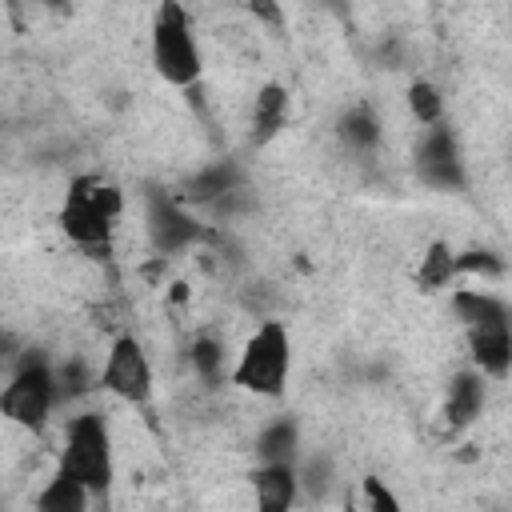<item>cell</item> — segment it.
Segmentation results:
<instances>
[{
  "mask_svg": "<svg viewBox=\"0 0 512 512\" xmlns=\"http://www.w3.org/2000/svg\"><path fill=\"white\" fill-rule=\"evenodd\" d=\"M120 192L96 176H80L72 188H68V200L60 208V228L72 244L88 248V252H108V240H112V224L120 216Z\"/></svg>",
  "mask_w": 512,
  "mask_h": 512,
  "instance_id": "cell-1",
  "label": "cell"
},
{
  "mask_svg": "<svg viewBox=\"0 0 512 512\" xmlns=\"http://www.w3.org/2000/svg\"><path fill=\"white\" fill-rule=\"evenodd\" d=\"M152 68L176 84V88H192L200 80V44L192 32V20L184 12L180 0H160L156 20H152Z\"/></svg>",
  "mask_w": 512,
  "mask_h": 512,
  "instance_id": "cell-2",
  "label": "cell"
},
{
  "mask_svg": "<svg viewBox=\"0 0 512 512\" xmlns=\"http://www.w3.org/2000/svg\"><path fill=\"white\" fill-rule=\"evenodd\" d=\"M288 372H292L288 332L280 320H264L248 336V344L232 368V384H240L244 392H256V396H280L288 384Z\"/></svg>",
  "mask_w": 512,
  "mask_h": 512,
  "instance_id": "cell-3",
  "label": "cell"
},
{
  "mask_svg": "<svg viewBox=\"0 0 512 512\" xmlns=\"http://www.w3.org/2000/svg\"><path fill=\"white\" fill-rule=\"evenodd\" d=\"M56 472L80 480L92 496L108 492V484H112V440H108L104 416L80 412V416L68 420L64 452H60V468Z\"/></svg>",
  "mask_w": 512,
  "mask_h": 512,
  "instance_id": "cell-4",
  "label": "cell"
},
{
  "mask_svg": "<svg viewBox=\"0 0 512 512\" xmlns=\"http://www.w3.org/2000/svg\"><path fill=\"white\" fill-rule=\"evenodd\" d=\"M60 400V388H56V372L44 364V356H24L12 372V380L4 384L0 392V412L28 428V432H40L52 416V404Z\"/></svg>",
  "mask_w": 512,
  "mask_h": 512,
  "instance_id": "cell-5",
  "label": "cell"
},
{
  "mask_svg": "<svg viewBox=\"0 0 512 512\" xmlns=\"http://www.w3.org/2000/svg\"><path fill=\"white\" fill-rule=\"evenodd\" d=\"M104 392H112L124 404H144L152 396V368L136 336H116L108 348V360L100 368Z\"/></svg>",
  "mask_w": 512,
  "mask_h": 512,
  "instance_id": "cell-6",
  "label": "cell"
},
{
  "mask_svg": "<svg viewBox=\"0 0 512 512\" xmlns=\"http://www.w3.org/2000/svg\"><path fill=\"white\" fill-rule=\"evenodd\" d=\"M416 172L432 188H460L464 184L460 148L444 124H428V136L420 140V152H416Z\"/></svg>",
  "mask_w": 512,
  "mask_h": 512,
  "instance_id": "cell-7",
  "label": "cell"
},
{
  "mask_svg": "<svg viewBox=\"0 0 512 512\" xmlns=\"http://www.w3.org/2000/svg\"><path fill=\"white\" fill-rule=\"evenodd\" d=\"M468 352L472 364L488 376H504L512 368V316L468 324Z\"/></svg>",
  "mask_w": 512,
  "mask_h": 512,
  "instance_id": "cell-8",
  "label": "cell"
},
{
  "mask_svg": "<svg viewBox=\"0 0 512 512\" xmlns=\"http://www.w3.org/2000/svg\"><path fill=\"white\" fill-rule=\"evenodd\" d=\"M148 220H152V240H156L160 252H180V248H188V244L200 240L196 216L184 212L176 200H156Z\"/></svg>",
  "mask_w": 512,
  "mask_h": 512,
  "instance_id": "cell-9",
  "label": "cell"
},
{
  "mask_svg": "<svg viewBox=\"0 0 512 512\" xmlns=\"http://www.w3.org/2000/svg\"><path fill=\"white\" fill-rule=\"evenodd\" d=\"M296 468L292 464H264L256 476H252V488H256V504L264 512H284L292 500H296Z\"/></svg>",
  "mask_w": 512,
  "mask_h": 512,
  "instance_id": "cell-10",
  "label": "cell"
},
{
  "mask_svg": "<svg viewBox=\"0 0 512 512\" xmlns=\"http://www.w3.org/2000/svg\"><path fill=\"white\" fill-rule=\"evenodd\" d=\"M484 408V380L480 372H460L452 384H448V400H444V416L452 428H464L480 416Z\"/></svg>",
  "mask_w": 512,
  "mask_h": 512,
  "instance_id": "cell-11",
  "label": "cell"
},
{
  "mask_svg": "<svg viewBox=\"0 0 512 512\" xmlns=\"http://www.w3.org/2000/svg\"><path fill=\"white\" fill-rule=\"evenodd\" d=\"M284 120H288V92L280 84H264L252 104V140L268 144L284 128Z\"/></svg>",
  "mask_w": 512,
  "mask_h": 512,
  "instance_id": "cell-12",
  "label": "cell"
},
{
  "mask_svg": "<svg viewBox=\"0 0 512 512\" xmlns=\"http://www.w3.org/2000/svg\"><path fill=\"white\" fill-rule=\"evenodd\" d=\"M240 188V168L232 164V160H220V164H212V168H204V172H196L192 180H188V200H196V204H216V200H224L228 192H236Z\"/></svg>",
  "mask_w": 512,
  "mask_h": 512,
  "instance_id": "cell-13",
  "label": "cell"
},
{
  "mask_svg": "<svg viewBox=\"0 0 512 512\" xmlns=\"http://www.w3.org/2000/svg\"><path fill=\"white\" fill-rule=\"evenodd\" d=\"M88 504H92V492H88L80 480L64 476V472H56V476L48 480V488L36 496V508H40V512H84Z\"/></svg>",
  "mask_w": 512,
  "mask_h": 512,
  "instance_id": "cell-14",
  "label": "cell"
},
{
  "mask_svg": "<svg viewBox=\"0 0 512 512\" xmlns=\"http://www.w3.org/2000/svg\"><path fill=\"white\" fill-rule=\"evenodd\" d=\"M340 140L352 148V152H372L380 144V120L368 104H356L340 116Z\"/></svg>",
  "mask_w": 512,
  "mask_h": 512,
  "instance_id": "cell-15",
  "label": "cell"
},
{
  "mask_svg": "<svg viewBox=\"0 0 512 512\" xmlns=\"http://www.w3.org/2000/svg\"><path fill=\"white\" fill-rule=\"evenodd\" d=\"M456 276H460V272H456V252H452L448 244H432V248L424 252V260H420V268H416L420 292H440V288H448Z\"/></svg>",
  "mask_w": 512,
  "mask_h": 512,
  "instance_id": "cell-16",
  "label": "cell"
},
{
  "mask_svg": "<svg viewBox=\"0 0 512 512\" xmlns=\"http://www.w3.org/2000/svg\"><path fill=\"white\" fill-rule=\"evenodd\" d=\"M452 308H456V316L464 320V328H468V324H484V320H504V316H508L504 300H496L492 292H480V288H460V292L452 296Z\"/></svg>",
  "mask_w": 512,
  "mask_h": 512,
  "instance_id": "cell-17",
  "label": "cell"
},
{
  "mask_svg": "<svg viewBox=\"0 0 512 512\" xmlns=\"http://www.w3.org/2000/svg\"><path fill=\"white\" fill-rule=\"evenodd\" d=\"M296 424L292 420H276V424H268L264 432H260V444H256V452L264 456V464H292V456H296Z\"/></svg>",
  "mask_w": 512,
  "mask_h": 512,
  "instance_id": "cell-18",
  "label": "cell"
},
{
  "mask_svg": "<svg viewBox=\"0 0 512 512\" xmlns=\"http://www.w3.org/2000/svg\"><path fill=\"white\" fill-rule=\"evenodd\" d=\"M408 108H412V116L420 124H440V116H444V100H440V92L428 80H416L408 88Z\"/></svg>",
  "mask_w": 512,
  "mask_h": 512,
  "instance_id": "cell-19",
  "label": "cell"
},
{
  "mask_svg": "<svg viewBox=\"0 0 512 512\" xmlns=\"http://www.w3.org/2000/svg\"><path fill=\"white\" fill-rule=\"evenodd\" d=\"M456 272L460 276H500L504 260L488 248H468V252H456Z\"/></svg>",
  "mask_w": 512,
  "mask_h": 512,
  "instance_id": "cell-20",
  "label": "cell"
},
{
  "mask_svg": "<svg viewBox=\"0 0 512 512\" xmlns=\"http://www.w3.org/2000/svg\"><path fill=\"white\" fill-rule=\"evenodd\" d=\"M192 368H196L204 380H220V372H224V348H220L212 336H200V340L192 344Z\"/></svg>",
  "mask_w": 512,
  "mask_h": 512,
  "instance_id": "cell-21",
  "label": "cell"
},
{
  "mask_svg": "<svg viewBox=\"0 0 512 512\" xmlns=\"http://www.w3.org/2000/svg\"><path fill=\"white\" fill-rule=\"evenodd\" d=\"M88 384H92V376H88V368H84L80 360H68L64 368H56V388H60V396H64V400L84 396V392H88Z\"/></svg>",
  "mask_w": 512,
  "mask_h": 512,
  "instance_id": "cell-22",
  "label": "cell"
},
{
  "mask_svg": "<svg viewBox=\"0 0 512 512\" xmlns=\"http://www.w3.org/2000/svg\"><path fill=\"white\" fill-rule=\"evenodd\" d=\"M248 12L268 28H284V8L276 0H248Z\"/></svg>",
  "mask_w": 512,
  "mask_h": 512,
  "instance_id": "cell-23",
  "label": "cell"
},
{
  "mask_svg": "<svg viewBox=\"0 0 512 512\" xmlns=\"http://www.w3.org/2000/svg\"><path fill=\"white\" fill-rule=\"evenodd\" d=\"M364 500H368V508H376V512H384V508L392 512V508H396V496H392L380 480H364Z\"/></svg>",
  "mask_w": 512,
  "mask_h": 512,
  "instance_id": "cell-24",
  "label": "cell"
}]
</instances>
